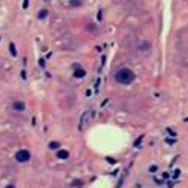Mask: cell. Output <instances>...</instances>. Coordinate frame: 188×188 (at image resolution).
<instances>
[{"label":"cell","mask_w":188,"mask_h":188,"mask_svg":"<svg viewBox=\"0 0 188 188\" xmlns=\"http://www.w3.org/2000/svg\"><path fill=\"white\" fill-rule=\"evenodd\" d=\"M135 72L130 69V67H119L115 70L113 73V78L118 84H122V86H127V84H132L135 81Z\"/></svg>","instance_id":"cell-1"},{"label":"cell","mask_w":188,"mask_h":188,"mask_svg":"<svg viewBox=\"0 0 188 188\" xmlns=\"http://www.w3.org/2000/svg\"><path fill=\"white\" fill-rule=\"evenodd\" d=\"M12 109H14L15 112H24L26 106H24L23 101H14V103H12Z\"/></svg>","instance_id":"cell-3"},{"label":"cell","mask_w":188,"mask_h":188,"mask_svg":"<svg viewBox=\"0 0 188 188\" xmlns=\"http://www.w3.org/2000/svg\"><path fill=\"white\" fill-rule=\"evenodd\" d=\"M29 159H31V153L28 150H24V148H21V150H18L15 153V161L17 162H28Z\"/></svg>","instance_id":"cell-2"}]
</instances>
